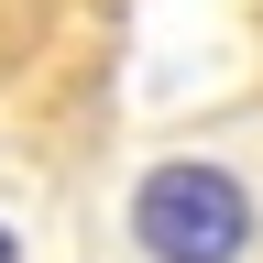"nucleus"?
I'll list each match as a JSON object with an SVG mask.
<instances>
[{
  "label": "nucleus",
  "instance_id": "obj_2",
  "mask_svg": "<svg viewBox=\"0 0 263 263\" xmlns=\"http://www.w3.org/2000/svg\"><path fill=\"white\" fill-rule=\"evenodd\" d=\"M121 121V0H0V164L66 176Z\"/></svg>",
  "mask_w": 263,
  "mask_h": 263
},
{
  "label": "nucleus",
  "instance_id": "obj_3",
  "mask_svg": "<svg viewBox=\"0 0 263 263\" xmlns=\"http://www.w3.org/2000/svg\"><path fill=\"white\" fill-rule=\"evenodd\" d=\"M241 33H252V110H263V0H241Z\"/></svg>",
  "mask_w": 263,
  "mask_h": 263
},
{
  "label": "nucleus",
  "instance_id": "obj_1",
  "mask_svg": "<svg viewBox=\"0 0 263 263\" xmlns=\"http://www.w3.org/2000/svg\"><path fill=\"white\" fill-rule=\"evenodd\" d=\"M110 263H263V110L132 154L110 186Z\"/></svg>",
  "mask_w": 263,
  "mask_h": 263
},
{
  "label": "nucleus",
  "instance_id": "obj_4",
  "mask_svg": "<svg viewBox=\"0 0 263 263\" xmlns=\"http://www.w3.org/2000/svg\"><path fill=\"white\" fill-rule=\"evenodd\" d=\"M0 263H22V241H11V219H0Z\"/></svg>",
  "mask_w": 263,
  "mask_h": 263
}]
</instances>
